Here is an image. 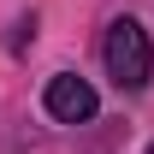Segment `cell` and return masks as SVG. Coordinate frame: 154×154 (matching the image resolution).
<instances>
[{"instance_id": "obj_2", "label": "cell", "mask_w": 154, "mask_h": 154, "mask_svg": "<svg viewBox=\"0 0 154 154\" xmlns=\"http://www.w3.org/2000/svg\"><path fill=\"white\" fill-rule=\"evenodd\" d=\"M42 107H48L54 125H89V119L101 113V95H95V83H89V77L54 71V77H48V89H42Z\"/></svg>"}, {"instance_id": "obj_1", "label": "cell", "mask_w": 154, "mask_h": 154, "mask_svg": "<svg viewBox=\"0 0 154 154\" xmlns=\"http://www.w3.org/2000/svg\"><path fill=\"white\" fill-rule=\"evenodd\" d=\"M101 59H107V77H113L125 95L148 89V77H154V42H148V30H142L136 18H113L107 24Z\"/></svg>"}, {"instance_id": "obj_3", "label": "cell", "mask_w": 154, "mask_h": 154, "mask_svg": "<svg viewBox=\"0 0 154 154\" xmlns=\"http://www.w3.org/2000/svg\"><path fill=\"white\" fill-rule=\"evenodd\" d=\"M148 154H154V142H148Z\"/></svg>"}]
</instances>
